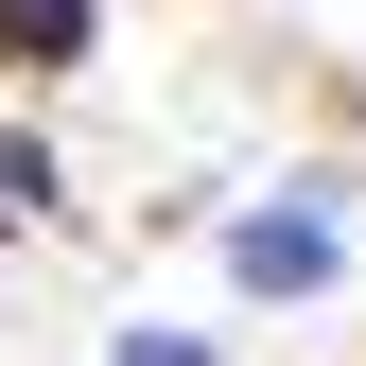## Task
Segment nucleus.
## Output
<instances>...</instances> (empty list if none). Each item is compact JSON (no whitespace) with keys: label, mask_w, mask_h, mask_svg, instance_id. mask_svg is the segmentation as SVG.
Here are the masks:
<instances>
[{"label":"nucleus","mask_w":366,"mask_h":366,"mask_svg":"<svg viewBox=\"0 0 366 366\" xmlns=\"http://www.w3.org/2000/svg\"><path fill=\"white\" fill-rule=\"evenodd\" d=\"M227 280H244V297H332L349 280V209L332 192H262L244 227H227Z\"/></svg>","instance_id":"1"},{"label":"nucleus","mask_w":366,"mask_h":366,"mask_svg":"<svg viewBox=\"0 0 366 366\" xmlns=\"http://www.w3.org/2000/svg\"><path fill=\"white\" fill-rule=\"evenodd\" d=\"M105 35V0H0V70H70Z\"/></svg>","instance_id":"2"},{"label":"nucleus","mask_w":366,"mask_h":366,"mask_svg":"<svg viewBox=\"0 0 366 366\" xmlns=\"http://www.w3.org/2000/svg\"><path fill=\"white\" fill-rule=\"evenodd\" d=\"M53 209H70V174H53V140L18 122V140H0V227H53Z\"/></svg>","instance_id":"3"},{"label":"nucleus","mask_w":366,"mask_h":366,"mask_svg":"<svg viewBox=\"0 0 366 366\" xmlns=\"http://www.w3.org/2000/svg\"><path fill=\"white\" fill-rule=\"evenodd\" d=\"M105 366H227V349H209V332H122Z\"/></svg>","instance_id":"4"}]
</instances>
